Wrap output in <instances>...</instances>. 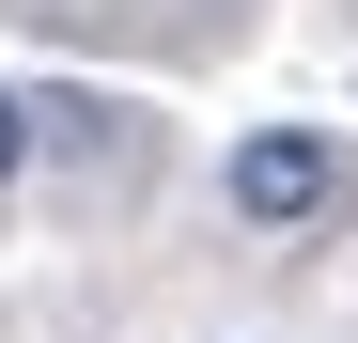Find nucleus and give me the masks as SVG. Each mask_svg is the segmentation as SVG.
<instances>
[{
	"instance_id": "f257e3e1",
	"label": "nucleus",
	"mask_w": 358,
	"mask_h": 343,
	"mask_svg": "<svg viewBox=\"0 0 358 343\" xmlns=\"http://www.w3.org/2000/svg\"><path fill=\"white\" fill-rule=\"evenodd\" d=\"M343 203V141L327 125H250L234 141V218L250 234H296V218H327Z\"/></svg>"
},
{
	"instance_id": "f03ea898",
	"label": "nucleus",
	"mask_w": 358,
	"mask_h": 343,
	"mask_svg": "<svg viewBox=\"0 0 358 343\" xmlns=\"http://www.w3.org/2000/svg\"><path fill=\"white\" fill-rule=\"evenodd\" d=\"M16 156H31V109H16V94H0V188H16Z\"/></svg>"
}]
</instances>
